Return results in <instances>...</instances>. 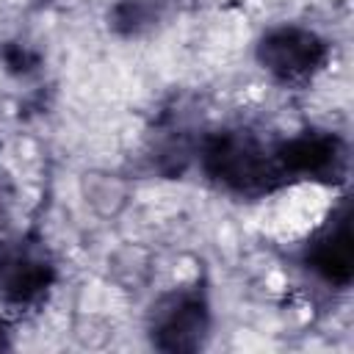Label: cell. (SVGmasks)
<instances>
[{
  "mask_svg": "<svg viewBox=\"0 0 354 354\" xmlns=\"http://www.w3.org/2000/svg\"><path fill=\"white\" fill-rule=\"evenodd\" d=\"M196 155L205 177L232 196L257 199L285 185L274 160V144H266L246 127L207 133L199 138Z\"/></svg>",
  "mask_w": 354,
  "mask_h": 354,
  "instance_id": "obj_1",
  "label": "cell"
},
{
  "mask_svg": "<svg viewBox=\"0 0 354 354\" xmlns=\"http://www.w3.org/2000/svg\"><path fill=\"white\" fill-rule=\"evenodd\" d=\"M213 324L210 299L202 285H180L160 293L147 315L152 348L166 354H191L207 343Z\"/></svg>",
  "mask_w": 354,
  "mask_h": 354,
  "instance_id": "obj_2",
  "label": "cell"
},
{
  "mask_svg": "<svg viewBox=\"0 0 354 354\" xmlns=\"http://www.w3.org/2000/svg\"><path fill=\"white\" fill-rule=\"evenodd\" d=\"M260 69L282 86H307L329 64V41L304 25H274L254 47Z\"/></svg>",
  "mask_w": 354,
  "mask_h": 354,
  "instance_id": "obj_3",
  "label": "cell"
},
{
  "mask_svg": "<svg viewBox=\"0 0 354 354\" xmlns=\"http://www.w3.org/2000/svg\"><path fill=\"white\" fill-rule=\"evenodd\" d=\"M274 160L282 183H324L335 185L346 177L348 147L332 130H301L274 144Z\"/></svg>",
  "mask_w": 354,
  "mask_h": 354,
  "instance_id": "obj_4",
  "label": "cell"
},
{
  "mask_svg": "<svg viewBox=\"0 0 354 354\" xmlns=\"http://www.w3.org/2000/svg\"><path fill=\"white\" fill-rule=\"evenodd\" d=\"M55 285V260L36 235L0 246V299L8 307H36Z\"/></svg>",
  "mask_w": 354,
  "mask_h": 354,
  "instance_id": "obj_5",
  "label": "cell"
},
{
  "mask_svg": "<svg viewBox=\"0 0 354 354\" xmlns=\"http://www.w3.org/2000/svg\"><path fill=\"white\" fill-rule=\"evenodd\" d=\"M301 263L329 288H348L354 277V235H351V207L343 199L337 210L326 218L315 235L304 243Z\"/></svg>",
  "mask_w": 354,
  "mask_h": 354,
  "instance_id": "obj_6",
  "label": "cell"
},
{
  "mask_svg": "<svg viewBox=\"0 0 354 354\" xmlns=\"http://www.w3.org/2000/svg\"><path fill=\"white\" fill-rule=\"evenodd\" d=\"M169 8V0H119L108 19L111 28L122 36H138L144 30H149L152 25H158L163 19Z\"/></svg>",
  "mask_w": 354,
  "mask_h": 354,
  "instance_id": "obj_7",
  "label": "cell"
},
{
  "mask_svg": "<svg viewBox=\"0 0 354 354\" xmlns=\"http://www.w3.org/2000/svg\"><path fill=\"white\" fill-rule=\"evenodd\" d=\"M0 58H3L6 69L8 72H17V75H25V72H30V69L39 66V55L30 47H25V44H6L0 50Z\"/></svg>",
  "mask_w": 354,
  "mask_h": 354,
  "instance_id": "obj_8",
  "label": "cell"
}]
</instances>
